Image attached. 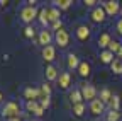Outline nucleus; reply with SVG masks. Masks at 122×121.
I'll list each match as a JSON object with an SVG mask.
<instances>
[{
	"label": "nucleus",
	"mask_w": 122,
	"mask_h": 121,
	"mask_svg": "<svg viewBox=\"0 0 122 121\" xmlns=\"http://www.w3.org/2000/svg\"><path fill=\"white\" fill-rule=\"evenodd\" d=\"M19 113H20L19 104H17V102H14V101L7 102V104L4 106V109H2V114H4V118H7V119L19 118Z\"/></svg>",
	"instance_id": "f257e3e1"
},
{
	"label": "nucleus",
	"mask_w": 122,
	"mask_h": 121,
	"mask_svg": "<svg viewBox=\"0 0 122 121\" xmlns=\"http://www.w3.org/2000/svg\"><path fill=\"white\" fill-rule=\"evenodd\" d=\"M37 14H39V10H37L36 7L27 5V7H24V9L20 10V19H22L25 24H30V22L37 17Z\"/></svg>",
	"instance_id": "f03ea898"
},
{
	"label": "nucleus",
	"mask_w": 122,
	"mask_h": 121,
	"mask_svg": "<svg viewBox=\"0 0 122 121\" xmlns=\"http://www.w3.org/2000/svg\"><path fill=\"white\" fill-rule=\"evenodd\" d=\"M81 96H83V99H86V101H95V97H97V89L93 87V85H90V84H85V85H81Z\"/></svg>",
	"instance_id": "7ed1b4c3"
},
{
	"label": "nucleus",
	"mask_w": 122,
	"mask_h": 121,
	"mask_svg": "<svg viewBox=\"0 0 122 121\" xmlns=\"http://www.w3.org/2000/svg\"><path fill=\"white\" fill-rule=\"evenodd\" d=\"M103 9L109 16H117L120 12V2H117V0H109V2L103 4Z\"/></svg>",
	"instance_id": "20e7f679"
},
{
	"label": "nucleus",
	"mask_w": 122,
	"mask_h": 121,
	"mask_svg": "<svg viewBox=\"0 0 122 121\" xmlns=\"http://www.w3.org/2000/svg\"><path fill=\"white\" fill-rule=\"evenodd\" d=\"M54 39H56V43L61 48H66L68 43H70V34L65 31V29H59V31H56V34H54Z\"/></svg>",
	"instance_id": "39448f33"
},
{
	"label": "nucleus",
	"mask_w": 122,
	"mask_h": 121,
	"mask_svg": "<svg viewBox=\"0 0 122 121\" xmlns=\"http://www.w3.org/2000/svg\"><path fill=\"white\" fill-rule=\"evenodd\" d=\"M24 96L27 101H36V99H41L42 97V92L41 89H36V87H27L24 90Z\"/></svg>",
	"instance_id": "423d86ee"
},
{
	"label": "nucleus",
	"mask_w": 122,
	"mask_h": 121,
	"mask_svg": "<svg viewBox=\"0 0 122 121\" xmlns=\"http://www.w3.org/2000/svg\"><path fill=\"white\" fill-rule=\"evenodd\" d=\"M105 16H107V12H105L103 7H95L93 10H92V14H90V17H92L93 22H103Z\"/></svg>",
	"instance_id": "0eeeda50"
},
{
	"label": "nucleus",
	"mask_w": 122,
	"mask_h": 121,
	"mask_svg": "<svg viewBox=\"0 0 122 121\" xmlns=\"http://www.w3.org/2000/svg\"><path fill=\"white\" fill-rule=\"evenodd\" d=\"M103 111H105V104H103L100 99H95V101L90 102V113H92V114L98 116V114H102Z\"/></svg>",
	"instance_id": "6e6552de"
},
{
	"label": "nucleus",
	"mask_w": 122,
	"mask_h": 121,
	"mask_svg": "<svg viewBox=\"0 0 122 121\" xmlns=\"http://www.w3.org/2000/svg\"><path fill=\"white\" fill-rule=\"evenodd\" d=\"M54 56H56V50H54V46H44L42 48V58H44V62H53L54 60Z\"/></svg>",
	"instance_id": "1a4fd4ad"
},
{
	"label": "nucleus",
	"mask_w": 122,
	"mask_h": 121,
	"mask_svg": "<svg viewBox=\"0 0 122 121\" xmlns=\"http://www.w3.org/2000/svg\"><path fill=\"white\" fill-rule=\"evenodd\" d=\"M51 39H53V34H51V31H48V29H44V31L39 33V44H42V46H49Z\"/></svg>",
	"instance_id": "9d476101"
},
{
	"label": "nucleus",
	"mask_w": 122,
	"mask_h": 121,
	"mask_svg": "<svg viewBox=\"0 0 122 121\" xmlns=\"http://www.w3.org/2000/svg\"><path fill=\"white\" fill-rule=\"evenodd\" d=\"M58 82H59V87H61V89H68V87H70V84H71V75H70L68 72L59 73Z\"/></svg>",
	"instance_id": "9b49d317"
},
{
	"label": "nucleus",
	"mask_w": 122,
	"mask_h": 121,
	"mask_svg": "<svg viewBox=\"0 0 122 121\" xmlns=\"http://www.w3.org/2000/svg\"><path fill=\"white\" fill-rule=\"evenodd\" d=\"M76 38L80 41H86L90 38V27L88 26H78V29H76Z\"/></svg>",
	"instance_id": "f8f14e48"
},
{
	"label": "nucleus",
	"mask_w": 122,
	"mask_h": 121,
	"mask_svg": "<svg viewBox=\"0 0 122 121\" xmlns=\"http://www.w3.org/2000/svg\"><path fill=\"white\" fill-rule=\"evenodd\" d=\"M70 101L73 102V106H75V104H80V102L83 101L81 90H80V89H75V90H71V92H70Z\"/></svg>",
	"instance_id": "ddd939ff"
},
{
	"label": "nucleus",
	"mask_w": 122,
	"mask_h": 121,
	"mask_svg": "<svg viewBox=\"0 0 122 121\" xmlns=\"http://www.w3.org/2000/svg\"><path fill=\"white\" fill-rule=\"evenodd\" d=\"M110 41H112L110 34H109V33H103V34L98 38V46H100V48H109Z\"/></svg>",
	"instance_id": "4468645a"
},
{
	"label": "nucleus",
	"mask_w": 122,
	"mask_h": 121,
	"mask_svg": "<svg viewBox=\"0 0 122 121\" xmlns=\"http://www.w3.org/2000/svg\"><path fill=\"white\" fill-rule=\"evenodd\" d=\"M100 60H102V63H105V65L109 63V65H110L115 58H114V53H110L109 50H105V51H102V53H100Z\"/></svg>",
	"instance_id": "2eb2a0df"
},
{
	"label": "nucleus",
	"mask_w": 122,
	"mask_h": 121,
	"mask_svg": "<svg viewBox=\"0 0 122 121\" xmlns=\"http://www.w3.org/2000/svg\"><path fill=\"white\" fill-rule=\"evenodd\" d=\"M80 60H78V56H76V55H73V53H70L68 55V67L73 70V68H76V70H78V67H80Z\"/></svg>",
	"instance_id": "dca6fc26"
},
{
	"label": "nucleus",
	"mask_w": 122,
	"mask_h": 121,
	"mask_svg": "<svg viewBox=\"0 0 122 121\" xmlns=\"http://www.w3.org/2000/svg\"><path fill=\"white\" fill-rule=\"evenodd\" d=\"M37 19L42 26H48L49 24V16H48V9H41L39 14H37Z\"/></svg>",
	"instance_id": "f3484780"
},
{
	"label": "nucleus",
	"mask_w": 122,
	"mask_h": 121,
	"mask_svg": "<svg viewBox=\"0 0 122 121\" xmlns=\"http://www.w3.org/2000/svg\"><path fill=\"white\" fill-rule=\"evenodd\" d=\"M112 92H110V89H102L100 90V101L103 102V104H109L110 102V99H112Z\"/></svg>",
	"instance_id": "a211bd4d"
},
{
	"label": "nucleus",
	"mask_w": 122,
	"mask_h": 121,
	"mask_svg": "<svg viewBox=\"0 0 122 121\" xmlns=\"http://www.w3.org/2000/svg\"><path fill=\"white\" fill-rule=\"evenodd\" d=\"M48 16H49V22H51V24L56 22V21H59V9H58V7L48 9Z\"/></svg>",
	"instance_id": "6ab92c4d"
},
{
	"label": "nucleus",
	"mask_w": 122,
	"mask_h": 121,
	"mask_svg": "<svg viewBox=\"0 0 122 121\" xmlns=\"http://www.w3.org/2000/svg\"><path fill=\"white\" fill-rule=\"evenodd\" d=\"M46 79H48V80H56V79H58V70H56V67L49 65L48 68H46Z\"/></svg>",
	"instance_id": "aec40b11"
},
{
	"label": "nucleus",
	"mask_w": 122,
	"mask_h": 121,
	"mask_svg": "<svg viewBox=\"0 0 122 121\" xmlns=\"http://www.w3.org/2000/svg\"><path fill=\"white\" fill-rule=\"evenodd\" d=\"M110 68H112V72H114V73L120 75V73H122V60H120V58H115L114 62L110 63Z\"/></svg>",
	"instance_id": "412c9836"
},
{
	"label": "nucleus",
	"mask_w": 122,
	"mask_h": 121,
	"mask_svg": "<svg viewBox=\"0 0 122 121\" xmlns=\"http://www.w3.org/2000/svg\"><path fill=\"white\" fill-rule=\"evenodd\" d=\"M78 73L81 75V77H88L90 75V65L86 62H81L80 67H78Z\"/></svg>",
	"instance_id": "4be33fe9"
},
{
	"label": "nucleus",
	"mask_w": 122,
	"mask_h": 121,
	"mask_svg": "<svg viewBox=\"0 0 122 121\" xmlns=\"http://www.w3.org/2000/svg\"><path fill=\"white\" fill-rule=\"evenodd\" d=\"M120 48H122V44H120L119 41H115V39H112V41H110V44H109V51H110V53H114V55H115V53H119V51H120Z\"/></svg>",
	"instance_id": "5701e85b"
},
{
	"label": "nucleus",
	"mask_w": 122,
	"mask_h": 121,
	"mask_svg": "<svg viewBox=\"0 0 122 121\" xmlns=\"http://www.w3.org/2000/svg\"><path fill=\"white\" fill-rule=\"evenodd\" d=\"M109 106H110V109H112V111H119V106H120V97H119V96H112V99H110Z\"/></svg>",
	"instance_id": "b1692460"
},
{
	"label": "nucleus",
	"mask_w": 122,
	"mask_h": 121,
	"mask_svg": "<svg viewBox=\"0 0 122 121\" xmlns=\"http://www.w3.org/2000/svg\"><path fill=\"white\" fill-rule=\"evenodd\" d=\"M58 9H68L73 2H71V0H54V2H53Z\"/></svg>",
	"instance_id": "393cba45"
},
{
	"label": "nucleus",
	"mask_w": 122,
	"mask_h": 121,
	"mask_svg": "<svg viewBox=\"0 0 122 121\" xmlns=\"http://www.w3.org/2000/svg\"><path fill=\"white\" fill-rule=\"evenodd\" d=\"M73 113H75V116H81V114L85 113V104H83V102L75 104V106H73Z\"/></svg>",
	"instance_id": "a878e982"
},
{
	"label": "nucleus",
	"mask_w": 122,
	"mask_h": 121,
	"mask_svg": "<svg viewBox=\"0 0 122 121\" xmlns=\"http://www.w3.org/2000/svg\"><path fill=\"white\" fill-rule=\"evenodd\" d=\"M120 119V113L119 111H109V114H107V121H119Z\"/></svg>",
	"instance_id": "bb28decb"
},
{
	"label": "nucleus",
	"mask_w": 122,
	"mask_h": 121,
	"mask_svg": "<svg viewBox=\"0 0 122 121\" xmlns=\"http://www.w3.org/2000/svg\"><path fill=\"white\" fill-rule=\"evenodd\" d=\"M24 36L29 38V39H30V38H34V36H36V29H34L32 26H27V27L24 29Z\"/></svg>",
	"instance_id": "cd10ccee"
},
{
	"label": "nucleus",
	"mask_w": 122,
	"mask_h": 121,
	"mask_svg": "<svg viewBox=\"0 0 122 121\" xmlns=\"http://www.w3.org/2000/svg\"><path fill=\"white\" fill-rule=\"evenodd\" d=\"M25 108H27L29 111H32V113H36V109L39 108V102H37V101H27V104H25Z\"/></svg>",
	"instance_id": "c85d7f7f"
},
{
	"label": "nucleus",
	"mask_w": 122,
	"mask_h": 121,
	"mask_svg": "<svg viewBox=\"0 0 122 121\" xmlns=\"http://www.w3.org/2000/svg\"><path fill=\"white\" fill-rule=\"evenodd\" d=\"M41 92H42V97H49V94H51L49 84H42V85H41Z\"/></svg>",
	"instance_id": "c756f323"
},
{
	"label": "nucleus",
	"mask_w": 122,
	"mask_h": 121,
	"mask_svg": "<svg viewBox=\"0 0 122 121\" xmlns=\"http://www.w3.org/2000/svg\"><path fill=\"white\" fill-rule=\"evenodd\" d=\"M49 104H51L49 97H41V101H39V106H41L42 109H48V108H49Z\"/></svg>",
	"instance_id": "7c9ffc66"
},
{
	"label": "nucleus",
	"mask_w": 122,
	"mask_h": 121,
	"mask_svg": "<svg viewBox=\"0 0 122 121\" xmlns=\"http://www.w3.org/2000/svg\"><path fill=\"white\" fill-rule=\"evenodd\" d=\"M51 26H53L54 31H59V29H63V24H61V21H56V22H53Z\"/></svg>",
	"instance_id": "2f4dec72"
},
{
	"label": "nucleus",
	"mask_w": 122,
	"mask_h": 121,
	"mask_svg": "<svg viewBox=\"0 0 122 121\" xmlns=\"http://www.w3.org/2000/svg\"><path fill=\"white\" fill-rule=\"evenodd\" d=\"M95 4H97L95 0H85V5H86V7H93Z\"/></svg>",
	"instance_id": "473e14b6"
},
{
	"label": "nucleus",
	"mask_w": 122,
	"mask_h": 121,
	"mask_svg": "<svg viewBox=\"0 0 122 121\" xmlns=\"http://www.w3.org/2000/svg\"><path fill=\"white\" fill-rule=\"evenodd\" d=\"M34 114H36V116H42V114H44V109H42L41 106H39V108L36 109V113H34Z\"/></svg>",
	"instance_id": "72a5a7b5"
},
{
	"label": "nucleus",
	"mask_w": 122,
	"mask_h": 121,
	"mask_svg": "<svg viewBox=\"0 0 122 121\" xmlns=\"http://www.w3.org/2000/svg\"><path fill=\"white\" fill-rule=\"evenodd\" d=\"M117 33H119V34H122V19L117 22Z\"/></svg>",
	"instance_id": "f704fd0d"
},
{
	"label": "nucleus",
	"mask_w": 122,
	"mask_h": 121,
	"mask_svg": "<svg viewBox=\"0 0 122 121\" xmlns=\"http://www.w3.org/2000/svg\"><path fill=\"white\" fill-rule=\"evenodd\" d=\"M9 2H7V0H0V5H7Z\"/></svg>",
	"instance_id": "c9c22d12"
},
{
	"label": "nucleus",
	"mask_w": 122,
	"mask_h": 121,
	"mask_svg": "<svg viewBox=\"0 0 122 121\" xmlns=\"http://www.w3.org/2000/svg\"><path fill=\"white\" fill-rule=\"evenodd\" d=\"M117 58H120V60H122V48H120V51L117 53Z\"/></svg>",
	"instance_id": "e433bc0d"
},
{
	"label": "nucleus",
	"mask_w": 122,
	"mask_h": 121,
	"mask_svg": "<svg viewBox=\"0 0 122 121\" xmlns=\"http://www.w3.org/2000/svg\"><path fill=\"white\" fill-rule=\"evenodd\" d=\"M9 121H20L19 118H14V119H9Z\"/></svg>",
	"instance_id": "4c0bfd02"
},
{
	"label": "nucleus",
	"mask_w": 122,
	"mask_h": 121,
	"mask_svg": "<svg viewBox=\"0 0 122 121\" xmlns=\"http://www.w3.org/2000/svg\"><path fill=\"white\" fill-rule=\"evenodd\" d=\"M2 99H4V96H2V92H0V101H2Z\"/></svg>",
	"instance_id": "58836bf2"
},
{
	"label": "nucleus",
	"mask_w": 122,
	"mask_h": 121,
	"mask_svg": "<svg viewBox=\"0 0 122 121\" xmlns=\"http://www.w3.org/2000/svg\"><path fill=\"white\" fill-rule=\"evenodd\" d=\"M120 14H122V4H120Z\"/></svg>",
	"instance_id": "ea45409f"
}]
</instances>
